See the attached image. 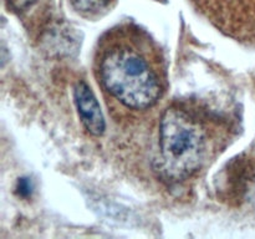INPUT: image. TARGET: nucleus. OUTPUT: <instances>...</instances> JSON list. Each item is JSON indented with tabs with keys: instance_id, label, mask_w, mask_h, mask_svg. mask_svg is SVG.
Returning a JSON list of instances; mask_svg holds the SVG:
<instances>
[{
	"instance_id": "nucleus-3",
	"label": "nucleus",
	"mask_w": 255,
	"mask_h": 239,
	"mask_svg": "<svg viewBox=\"0 0 255 239\" xmlns=\"http://www.w3.org/2000/svg\"><path fill=\"white\" fill-rule=\"evenodd\" d=\"M74 95L84 126L92 136H101L105 131V119L94 92L86 82L80 81L75 86Z\"/></svg>"
},
{
	"instance_id": "nucleus-1",
	"label": "nucleus",
	"mask_w": 255,
	"mask_h": 239,
	"mask_svg": "<svg viewBox=\"0 0 255 239\" xmlns=\"http://www.w3.org/2000/svg\"><path fill=\"white\" fill-rule=\"evenodd\" d=\"M95 62L101 86L126 109L147 110L163 95L166 71L159 51L137 27L110 31L100 42Z\"/></svg>"
},
{
	"instance_id": "nucleus-4",
	"label": "nucleus",
	"mask_w": 255,
	"mask_h": 239,
	"mask_svg": "<svg viewBox=\"0 0 255 239\" xmlns=\"http://www.w3.org/2000/svg\"><path fill=\"white\" fill-rule=\"evenodd\" d=\"M114 1L115 0H70L72 7L86 16L99 15L100 12L106 11Z\"/></svg>"
},
{
	"instance_id": "nucleus-5",
	"label": "nucleus",
	"mask_w": 255,
	"mask_h": 239,
	"mask_svg": "<svg viewBox=\"0 0 255 239\" xmlns=\"http://www.w3.org/2000/svg\"><path fill=\"white\" fill-rule=\"evenodd\" d=\"M37 0H6L7 5L14 11H25L36 2Z\"/></svg>"
},
{
	"instance_id": "nucleus-2",
	"label": "nucleus",
	"mask_w": 255,
	"mask_h": 239,
	"mask_svg": "<svg viewBox=\"0 0 255 239\" xmlns=\"http://www.w3.org/2000/svg\"><path fill=\"white\" fill-rule=\"evenodd\" d=\"M209 132L196 115L181 107H168L159 124L162 164L168 176L187 178L209 158Z\"/></svg>"
}]
</instances>
